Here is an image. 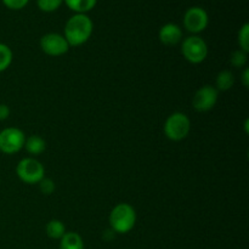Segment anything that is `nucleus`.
<instances>
[{
    "label": "nucleus",
    "mask_w": 249,
    "mask_h": 249,
    "mask_svg": "<svg viewBox=\"0 0 249 249\" xmlns=\"http://www.w3.org/2000/svg\"><path fill=\"white\" fill-rule=\"evenodd\" d=\"M94 24L85 14H75L65 26V38L70 46H80L89 40L92 34Z\"/></svg>",
    "instance_id": "1"
},
{
    "label": "nucleus",
    "mask_w": 249,
    "mask_h": 249,
    "mask_svg": "<svg viewBox=\"0 0 249 249\" xmlns=\"http://www.w3.org/2000/svg\"><path fill=\"white\" fill-rule=\"evenodd\" d=\"M109 226L117 233H128L136 223L135 209L128 203H119L109 214Z\"/></svg>",
    "instance_id": "2"
},
{
    "label": "nucleus",
    "mask_w": 249,
    "mask_h": 249,
    "mask_svg": "<svg viewBox=\"0 0 249 249\" xmlns=\"http://www.w3.org/2000/svg\"><path fill=\"white\" fill-rule=\"evenodd\" d=\"M191 122L185 113L175 112L170 114L164 123V134L169 140L181 141L190 134Z\"/></svg>",
    "instance_id": "3"
},
{
    "label": "nucleus",
    "mask_w": 249,
    "mask_h": 249,
    "mask_svg": "<svg viewBox=\"0 0 249 249\" xmlns=\"http://www.w3.org/2000/svg\"><path fill=\"white\" fill-rule=\"evenodd\" d=\"M16 174L21 181L33 185L39 184V181L45 178V169L39 160L34 158H23L17 164Z\"/></svg>",
    "instance_id": "4"
},
{
    "label": "nucleus",
    "mask_w": 249,
    "mask_h": 249,
    "mask_svg": "<svg viewBox=\"0 0 249 249\" xmlns=\"http://www.w3.org/2000/svg\"><path fill=\"white\" fill-rule=\"evenodd\" d=\"M181 53L184 57L189 62L201 63L208 56V46L207 43L198 36H191L189 38L184 39L181 44Z\"/></svg>",
    "instance_id": "5"
},
{
    "label": "nucleus",
    "mask_w": 249,
    "mask_h": 249,
    "mask_svg": "<svg viewBox=\"0 0 249 249\" xmlns=\"http://www.w3.org/2000/svg\"><path fill=\"white\" fill-rule=\"evenodd\" d=\"M26 136L18 128H6L0 131V152L14 155L21 151L24 146Z\"/></svg>",
    "instance_id": "6"
},
{
    "label": "nucleus",
    "mask_w": 249,
    "mask_h": 249,
    "mask_svg": "<svg viewBox=\"0 0 249 249\" xmlns=\"http://www.w3.org/2000/svg\"><path fill=\"white\" fill-rule=\"evenodd\" d=\"M40 48L43 53L49 56H61L65 55L70 50V44L66 38L58 33H48L41 36Z\"/></svg>",
    "instance_id": "7"
},
{
    "label": "nucleus",
    "mask_w": 249,
    "mask_h": 249,
    "mask_svg": "<svg viewBox=\"0 0 249 249\" xmlns=\"http://www.w3.org/2000/svg\"><path fill=\"white\" fill-rule=\"evenodd\" d=\"M208 14L202 7H190L184 16V26L190 33H201L208 26Z\"/></svg>",
    "instance_id": "8"
},
{
    "label": "nucleus",
    "mask_w": 249,
    "mask_h": 249,
    "mask_svg": "<svg viewBox=\"0 0 249 249\" xmlns=\"http://www.w3.org/2000/svg\"><path fill=\"white\" fill-rule=\"evenodd\" d=\"M219 91L214 87L204 85L199 88L192 99V106L198 112L211 111L218 102Z\"/></svg>",
    "instance_id": "9"
},
{
    "label": "nucleus",
    "mask_w": 249,
    "mask_h": 249,
    "mask_svg": "<svg viewBox=\"0 0 249 249\" xmlns=\"http://www.w3.org/2000/svg\"><path fill=\"white\" fill-rule=\"evenodd\" d=\"M160 43L167 46L177 45L181 41L182 32L178 24L175 23H167L160 27V33H158Z\"/></svg>",
    "instance_id": "10"
},
{
    "label": "nucleus",
    "mask_w": 249,
    "mask_h": 249,
    "mask_svg": "<svg viewBox=\"0 0 249 249\" xmlns=\"http://www.w3.org/2000/svg\"><path fill=\"white\" fill-rule=\"evenodd\" d=\"M24 148L28 153L33 156L41 155L46 148V142L43 138L38 135H32L24 141Z\"/></svg>",
    "instance_id": "11"
},
{
    "label": "nucleus",
    "mask_w": 249,
    "mask_h": 249,
    "mask_svg": "<svg viewBox=\"0 0 249 249\" xmlns=\"http://www.w3.org/2000/svg\"><path fill=\"white\" fill-rule=\"evenodd\" d=\"M60 249H84V242L77 232H66L61 238Z\"/></svg>",
    "instance_id": "12"
},
{
    "label": "nucleus",
    "mask_w": 249,
    "mask_h": 249,
    "mask_svg": "<svg viewBox=\"0 0 249 249\" xmlns=\"http://www.w3.org/2000/svg\"><path fill=\"white\" fill-rule=\"evenodd\" d=\"M72 11L77 14H87L96 5L97 0H63Z\"/></svg>",
    "instance_id": "13"
},
{
    "label": "nucleus",
    "mask_w": 249,
    "mask_h": 249,
    "mask_svg": "<svg viewBox=\"0 0 249 249\" xmlns=\"http://www.w3.org/2000/svg\"><path fill=\"white\" fill-rule=\"evenodd\" d=\"M235 84V77L230 71H221L215 79V89L220 90V91H226L230 90Z\"/></svg>",
    "instance_id": "14"
},
{
    "label": "nucleus",
    "mask_w": 249,
    "mask_h": 249,
    "mask_svg": "<svg viewBox=\"0 0 249 249\" xmlns=\"http://www.w3.org/2000/svg\"><path fill=\"white\" fill-rule=\"evenodd\" d=\"M45 231L46 235L53 238V240H61L66 233V228L62 221L53 219V220H50L46 224Z\"/></svg>",
    "instance_id": "15"
},
{
    "label": "nucleus",
    "mask_w": 249,
    "mask_h": 249,
    "mask_svg": "<svg viewBox=\"0 0 249 249\" xmlns=\"http://www.w3.org/2000/svg\"><path fill=\"white\" fill-rule=\"evenodd\" d=\"M12 62V51L6 44L0 43V72L10 67Z\"/></svg>",
    "instance_id": "16"
},
{
    "label": "nucleus",
    "mask_w": 249,
    "mask_h": 249,
    "mask_svg": "<svg viewBox=\"0 0 249 249\" xmlns=\"http://www.w3.org/2000/svg\"><path fill=\"white\" fill-rule=\"evenodd\" d=\"M247 53H248L241 50V49L233 51L232 55H231V57H230L231 65L236 68H241V67H243V66H246V63H247V61H248Z\"/></svg>",
    "instance_id": "17"
},
{
    "label": "nucleus",
    "mask_w": 249,
    "mask_h": 249,
    "mask_svg": "<svg viewBox=\"0 0 249 249\" xmlns=\"http://www.w3.org/2000/svg\"><path fill=\"white\" fill-rule=\"evenodd\" d=\"M36 4L41 11L53 12L63 4V0H36Z\"/></svg>",
    "instance_id": "18"
},
{
    "label": "nucleus",
    "mask_w": 249,
    "mask_h": 249,
    "mask_svg": "<svg viewBox=\"0 0 249 249\" xmlns=\"http://www.w3.org/2000/svg\"><path fill=\"white\" fill-rule=\"evenodd\" d=\"M238 44L241 50L248 53L249 51V24L245 23L238 32Z\"/></svg>",
    "instance_id": "19"
},
{
    "label": "nucleus",
    "mask_w": 249,
    "mask_h": 249,
    "mask_svg": "<svg viewBox=\"0 0 249 249\" xmlns=\"http://www.w3.org/2000/svg\"><path fill=\"white\" fill-rule=\"evenodd\" d=\"M39 187H40V191L44 195H51L53 190H55V182L51 179H49V178H43L39 181Z\"/></svg>",
    "instance_id": "20"
},
{
    "label": "nucleus",
    "mask_w": 249,
    "mask_h": 249,
    "mask_svg": "<svg viewBox=\"0 0 249 249\" xmlns=\"http://www.w3.org/2000/svg\"><path fill=\"white\" fill-rule=\"evenodd\" d=\"M2 4L10 10H21L28 4L29 0H1Z\"/></svg>",
    "instance_id": "21"
},
{
    "label": "nucleus",
    "mask_w": 249,
    "mask_h": 249,
    "mask_svg": "<svg viewBox=\"0 0 249 249\" xmlns=\"http://www.w3.org/2000/svg\"><path fill=\"white\" fill-rule=\"evenodd\" d=\"M10 116V108L7 105L0 104V121H5L9 118Z\"/></svg>",
    "instance_id": "22"
},
{
    "label": "nucleus",
    "mask_w": 249,
    "mask_h": 249,
    "mask_svg": "<svg viewBox=\"0 0 249 249\" xmlns=\"http://www.w3.org/2000/svg\"><path fill=\"white\" fill-rule=\"evenodd\" d=\"M242 83L246 88H248L249 85V70L248 68H245L242 73Z\"/></svg>",
    "instance_id": "23"
}]
</instances>
